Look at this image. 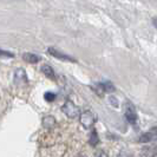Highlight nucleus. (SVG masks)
<instances>
[{
	"label": "nucleus",
	"mask_w": 157,
	"mask_h": 157,
	"mask_svg": "<svg viewBox=\"0 0 157 157\" xmlns=\"http://www.w3.org/2000/svg\"><path fill=\"white\" fill-rule=\"evenodd\" d=\"M62 111H63L67 117L71 118V119L80 117V110H79V108L71 99H67L65 102V104L62 106Z\"/></svg>",
	"instance_id": "f257e3e1"
},
{
	"label": "nucleus",
	"mask_w": 157,
	"mask_h": 157,
	"mask_svg": "<svg viewBox=\"0 0 157 157\" xmlns=\"http://www.w3.org/2000/svg\"><path fill=\"white\" fill-rule=\"evenodd\" d=\"M80 124L84 126L85 129H90V128H92L94 124L96 123V121H97V118H96V115H94L92 111L90 110H86L84 111L82 115H80Z\"/></svg>",
	"instance_id": "f03ea898"
},
{
	"label": "nucleus",
	"mask_w": 157,
	"mask_h": 157,
	"mask_svg": "<svg viewBox=\"0 0 157 157\" xmlns=\"http://www.w3.org/2000/svg\"><path fill=\"white\" fill-rule=\"evenodd\" d=\"M124 116H125L126 121L135 125L137 119H138V116H137V111L135 109V106L131 104L130 102H126L125 105H124Z\"/></svg>",
	"instance_id": "7ed1b4c3"
},
{
	"label": "nucleus",
	"mask_w": 157,
	"mask_h": 157,
	"mask_svg": "<svg viewBox=\"0 0 157 157\" xmlns=\"http://www.w3.org/2000/svg\"><path fill=\"white\" fill-rule=\"evenodd\" d=\"M48 53L51 56H53V57H56L57 59H60V60H65V62H71V63H73V62H76V59L75 58H72L71 56L69 55H65V53H63V52H60V51H58L57 48H55V47H48Z\"/></svg>",
	"instance_id": "20e7f679"
},
{
	"label": "nucleus",
	"mask_w": 157,
	"mask_h": 157,
	"mask_svg": "<svg viewBox=\"0 0 157 157\" xmlns=\"http://www.w3.org/2000/svg\"><path fill=\"white\" fill-rule=\"evenodd\" d=\"M155 140H157V126H154L148 132L142 135L141 138H140V142L141 143H148V142L155 141Z\"/></svg>",
	"instance_id": "39448f33"
},
{
	"label": "nucleus",
	"mask_w": 157,
	"mask_h": 157,
	"mask_svg": "<svg viewBox=\"0 0 157 157\" xmlns=\"http://www.w3.org/2000/svg\"><path fill=\"white\" fill-rule=\"evenodd\" d=\"M98 90H102L103 92H113V91H115V86H113V84H112L111 82L106 80V82H102V83H98V84H97L96 92H97Z\"/></svg>",
	"instance_id": "423d86ee"
},
{
	"label": "nucleus",
	"mask_w": 157,
	"mask_h": 157,
	"mask_svg": "<svg viewBox=\"0 0 157 157\" xmlns=\"http://www.w3.org/2000/svg\"><path fill=\"white\" fill-rule=\"evenodd\" d=\"M14 80H16L17 84H20V83H27V76L25 73V71L23 69H19L16 71L14 73Z\"/></svg>",
	"instance_id": "0eeeda50"
},
{
	"label": "nucleus",
	"mask_w": 157,
	"mask_h": 157,
	"mask_svg": "<svg viewBox=\"0 0 157 157\" xmlns=\"http://www.w3.org/2000/svg\"><path fill=\"white\" fill-rule=\"evenodd\" d=\"M23 59L25 62H27V63H30V64H36L40 60V57L37 55H34V53H30V52H29V53H24Z\"/></svg>",
	"instance_id": "6e6552de"
},
{
	"label": "nucleus",
	"mask_w": 157,
	"mask_h": 157,
	"mask_svg": "<svg viewBox=\"0 0 157 157\" xmlns=\"http://www.w3.org/2000/svg\"><path fill=\"white\" fill-rule=\"evenodd\" d=\"M41 72H43V73L46 76L47 78L56 79L55 71H53V69H52L50 65H43V66H41Z\"/></svg>",
	"instance_id": "1a4fd4ad"
},
{
	"label": "nucleus",
	"mask_w": 157,
	"mask_h": 157,
	"mask_svg": "<svg viewBox=\"0 0 157 157\" xmlns=\"http://www.w3.org/2000/svg\"><path fill=\"white\" fill-rule=\"evenodd\" d=\"M89 143H90V145H92V147H96L98 143H99V137H98V135H97V131L96 130H92V132L90 135V140H89Z\"/></svg>",
	"instance_id": "9d476101"
},
{
	"label": "nucleus",
	"mask_w": 157,
	"mask_h": 157,
	"mask_svg": "<svg viewBox=\"0 0 157 157\" xmlns=\"http://www.w3.org/2000/svg\"><path fill=\"white\" fill-rule=\"evenodd\" d=\"M43 124H44V126H46V128H53L56 124L55 118L52 117V116H47V117L44 118Z\"/></svg>",
	"instance_id": "9b49d317"
},
{
	"label": "nucleus",
	"mask_w": 157,
	"mask_h": 157,
	"mask_svg": "<svg viewBox=\"0 0 157 157\" xmlns=\"http://www.w3.org/2000/svg\"><path fill=\"white\" fill-rule=\"evenodd\" d=\"M56 97H57V96H56V94H53V92H50V91H47L46 94H44V98H45V99H46L47 102H53V101H55L56 99Z\"/></svg>",
	"instance_id": "f8f14e48"
},
{
	"label": "nucleus",
	"mask_w": 157,
	"mask_h": 157,
	"mask_svg": "<svg viewBox=\"0 0 157 157\" xmlns=\"http://www.w3.org/2000/svg\"><path fill=\"white\" fill-rule=\"evenodd\" d=\"M109 103H110L111 105H113L115 108H118V101L116 97H113V96H111L110 98H109Z\"/></svg>",
	"instance_id": "ddd939ff"
},
{
	"label": "nucleus",
	"mask_w": 157,
	"mask_h": 157,
	"mask_svg": "<svg viewBox=\"0 0 157 157\" xmlns=\"http://www.w3.org/2000/svg\"><path fill=\"white\" fill-rule=\"evenodd\" d=\"M1 56H2V57H10V58H13V57H14L13 53L7 52V51H4V50H1Z\"/></svg>",
	"instance_id": "4468645a"
},
{
	"label": "nucleus",
	"mask_w": 157,
	"mask_h": 157,
	"mask_svg": "<svg viewBox=\"0 0 157 157\" xmlns=\"http://www.w3.org/2000/svg\"><path fill=\"white\" fill-rule=\"evenodd\" d=\"M94 157H108V155H106V152H104L103 150H101V151H97L96 152Z\"/></svg>",
	"instance_id": "2eb2a0df"
},
{
	"label": "nucleus",
	"mask_w": 157,
	"mask_h": 157,
	"mask_svg": "<svg viewBox=\"0 0 157 157\" xmlns=\"http://www.w3.org/2000/svg\"><path fill=\"white\" fill-rule=\"evenodd\" d=\"M119 157H132V155L130 154V152H128V151H122L121 154H119Z\"/></svg>",
	"instance_id": "dca6fc26"
},
{
	"label": "nucleus",
	"mask_w": 157,
	"mask_h": 157,
	"mask_svg": "<svg viewBox=\"0 0 157 157\" xmlns=\"http://www.w3.org/2000/svg\"><path fill=\"white\" fill-rule=\"evenodd\" d=\"M152 24H154V26L157 29V18H154V19H152Z\"/></svg>",
	"instance_id": "f3484780"
},
{
	"label": "nucleus",
	"mask_w": 157,
	"mask_h": 157,
	"mask_svg": "<svg viewBox=\"0 0 157 157\" xmlns=\"http://www.w3.org/2000/svg\"><path fill=\"white\" fill-rule=\"evenodd\" d=\"M77 157H86V156H85V155H78Z\"/></svg>",
	"instance_id": "a211bd4d"
}]
</instances>
